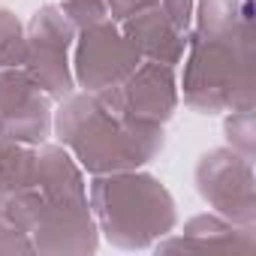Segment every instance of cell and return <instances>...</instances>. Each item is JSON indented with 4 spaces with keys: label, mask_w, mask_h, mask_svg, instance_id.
<instances>
[{
    "label": "cell",
    "mask_w": 256,
    "mask_h": 256,
    "mask_svg": "<svg viewBox=\"0 0 256 256\" xmlns=\"http://www.w3.org/2000/svg\"><path fill=\"white\" fill-rule=\"evenodd\" d=\"M58 139L90 175L142 169L163 151V124L118 118L96 94H70L52 120Z\"/></svg>",
    "instance_id": "cell-1"
},
{
    "label": "cell",
    "mask_w": 256,
    "mask_h": 256,
    "mask_svg": "<svg viewBox=\"0 0 256 256\" xmlns=\"http://www.w3.org/2000/svg\"><path fill=\"white\" fill-rule=\"evenodd\" d=\"M184 102L199 114L247 112L256 102L253 90V16L226 36L184 34Z\"/></svg>",
    "instance_id": "cell-2"
},
{
    "label": "cell",
    "mask_w": 256,
    "mask_h": 256,
    "mask_svg": "<svg viewBox=\"0 0 256 256\" xmlns=\"http://www.w3.org/2000/svg\"><path fill=\"white\" fill-rule=\"evenodd\" d=\"M88 205L96 229L120 250H145L178 223L172 193L139 169L94 175Z\"/></svg>",
    "instance_id": "cell-3"
},
{
    "label": "cell",
    "mask_w": 256,
    "mask_h": 256,
    "mask_svg": "<svg viewBox=\"0 0 256 256\" xmlns=\"http://www.w3.org/2000/svg\"><path fill=\"white\" fill-rule=\"evenodd\" d=\"M24 40H28L24 70H28L30 82L52 100L70 96L76 88V78H72V66L66 60V52L76 42V28L66 22L60 6L36 10L30 24H28Z\"/></svg>",
    "instance_id": "cell-4"
},
{
    "label": "cell",
    "mask_w": 256,
    "mask_h": 256,
    "mask_svg": "<svg viewBox=\"0 0 256 256\" xmlns=\"http://www.w3.org/2000/svg\"><path fill=\"white\" fill-rule=\"evenodd\" d=\"M196 190L214 208V214L232 220L235 226L256 223V190H253V160L232 148L208 151L196 166Z\"/></svg>",
    "instance_id": "cell-5"
},
{
    "label": "cell",
    "mask_w": 256,
    "mask_h": 256,
    "mask_svg": "<svg viewBox=\"0 0 256 256\" xmlns=\"http://www.w3.org/2000/svg\"><path fill=\"white\" fill-rule=\"evenodd\" d=\"M142 64L139 48L124 36L114 22H100L88 30H78L72 78L88 94H100L106 88H118Z\"/></svg>",
    "instance_id": "cell-6"
},
{
    "label": "cell",
    "mask_w": 256,
    "mask_h": 256,
    "mask_svg": "<svg viewBox=\"0 0 256 256\" xmlns=\"http://www.w3.org/2000/svg\"><path fill=\"white\" fill-rule=\"evenodd\" d=\"M34 253L54 256H84L100 244V229L90 214V205H54L46 202L36 226L30 229Z\"/></svg>",
    "instance_id": "cell-7"
},
{
    "label": "cell",
    "mask_w": 256,
    "mask_h": 256,
    "mask_svg": "<svg viewBox=\"0 0 256 256\" xmlns=\"http://www.w3.org/2000/svg\"><path fill=\"white\" fill-rule=\"evenodd\" d=\"M118 88H120V102L126 118L166 124L178 108V82L172 66L166 64L142 60Z\"/></svg>",
    "instance_id": "cell-8"
},
{
    "label": "cell",
    "mask_w": 256,
    "mask_h": 256,
    "mask_svg": "<svg viewBox=\"0 0 256 256\" xmlns=\"http://www.w3.org/2000/svg\"><path fill=\"white\" fill-rule=\"evenodd\" d=\"M120 30H124L126 40L139 48L142 60H154V64L175 66V64H181V58H184L187 36H184L178 28H172V22L163 16L160 6L145 10V12L133 16V18H126Z\"/></svg>",
    "instance_id": "cell-9"
},
{
    "label": "cell",
    "mask_w": 256,
    "mask_h": 256,
    "mask_svg": "<svg viewBox=\"0 0 256 256\" xmlns=\"http://www.w3.org/2000/svg\"><path fill=\"white\" fill-rule=\"evenodd\" d=\"M36 190L54 205H88L82 166L66 148L46 145L36 151Z\"/></svg>",
    "instance_id": "cell-10"
},
{
    "label": "cell",
    "mask_w": 256,
    "mask_h": 256,
    "mask_svg": "<svg viewBox=\"0 0 256 256\" xmlns=\"http://www.w3.org/2000/svg\"><path fill=\"white\" fill-rule=\"evenodd\" d=\"M253 226H235L220 214H199L184 223V235L157 244V250H253Z\"/></svg>",
    "instance_id": "cell-11"
},
{
    "label": "cell",
    "mask_w": 256,
    "mask_h": 256,
    "mask_svg": "<svg viewBox=\"0 0 256 256\" xmlns=\"http://www.w3.org/2000/svg\"><path fill=\"white\" fill-rule=\"evenodd\" d=\"M52 96L42 90H34L18 108L0 118V139L22 142V145H42L52 133Z\"/></svg>",
    "instance_id": "cell-12"
},
{
    "label": "cell",
    "mask_w": 256,
    "mask_h": 256,
    "mask_svg": "<svg viewBox=\"0 0 256 256\" xmlns=\"http://www.w3.org/2000/svg\"><path fill=\"white\" fill-rule=\"evenodd\" d=\"M36 187V151L22 142L0 139V190L4 196Z\"/></svg>",
    "instance_id": "cell-13"
},
{
    "label": "cell",
    "mask_w": 256,
    "mask_h": 256,
    "mask_svg": "<svg viewBox=\"0 0 256 256\" xmlns=\"http://www.w3.org/2000/svg\"><path fill=\"white\" fill-rule=\"evenodd\" d=\"M244 18H250V0H199L196 34L226 36Z\"/></svg>",
    "instance_id": "cell-14"
},
{
    "label": "cell",
    "mask_w": 256,
    "mask_h": 256,
    "mask_svg": "<svg viewBox=\"0 0 256 256\" xmlns=\"http://www.w3.org/2000/svg\"><path fill=\"white\" fill-rule=\"evenodd\" d=\"M24 58H28V40L22 22L10 10H0V70L24 66Z\"/></svg>",
    "instance_id": "cell-15"
},
{
    "label": "cell",
    "mask_w": 256,
    "mask_h": 256,
    "mask_svg": "<svg viewBox=\"0 0 256 256\" xmlns=\"http://www.w3.org/2000/svg\"><path fill=\"white\" fill-rule=\"evenodd\" d=\"M34 90H40V88L30 82L24 66L0 70V118H4L6 112H12V108H18Z\"/></svg>",
    "instance_id": "cell-16"
},
{
    "label": "cell",
    "mask_w": 256,
    "mask_h": 256,
    "mask_svg": "<svg viewBox=\"0 0 256 256\" xmlns=\"http://www.w3.org/2000/svg\"><path fill=\"white\" fill-rule=\"evenodd\" d=\"M223 133H226V142L232 151H238L241 157L253 160V151H256V120H253V108L247 112H232L223 124Z\"/></svg>",
    "instance_id": "cell-17"
},
{
    "label": "cell",
    "mask_w": 256,
    "mask_h": 256,
    "mask_svg": "<svg viewBox=\"0 0 256 256\" xmlns=\"http://www.w3.org/2000/svg\"><path fill=\"white\" fill-rule=\"evenodd\" d=\"M60 12L66 16V22L76 28V30H88L100 22L108 18L106 12V0H64Z\"/></svg>",
    "instance_id": "cell-18"
},
{
    "label": "cell",
    "mask_w": 256,
    "mask_h": 256,
    "mask_svg": "<svg viewBox=\"0 0 256 256\" xmlns=\"http://www.w3.org/2000/svg\"><path fill=\"white\" fill-rule=\"evenodd\" d=\"M154 6H160V0H106L108 22L114 24H124L126 18H133L145 10H154Z\"/></svg>",
    "instance_id": "cell-19"
},
{
    "label": "cell",
    "mask_w": 256,
    "mask_h": 256,
    "mask_svg": "<svg viewBox=\"0 0 256 256\" xmlns=\"http://www.w3.org/2000/svg\"><path fill=\"white\" fill-rule=\"evenodd\" d=\"M28 253H34V241L28 232L0 226V256H28Z\"/></svg>",
    "instance_id": "cell-20"
},
{
    "label": "cell",
    "mask_w": 256,
    "mask_h": 256,
    "mask_svg": "<svg viewBox=\"0 0 256 256\" xmlns=\"http://www.w3.org/2000/svg\"><path fill=\"white\" fill-rule=\"evenodd\" d=\"M193 6L196 0H160L163 16L172 22V28H178L181 34L190 30V18H193Z\"/></svg>",
    "instance_id": "cell-21"
},
{
    "label": "cell",
    "mask_w": 256,
    "mask_h": 256,
    "mask_svg": "<svg viewBox=\"0 0 256 256\" xmlns=\"http://www.w3.org/2000/svg\"><path fill=\"white\" fill-rule=\"evenodd\" d=\"M0 199H4V190H0Z\"/></svg>",
    "instance_id": "cell-22"
}]
</instances>
